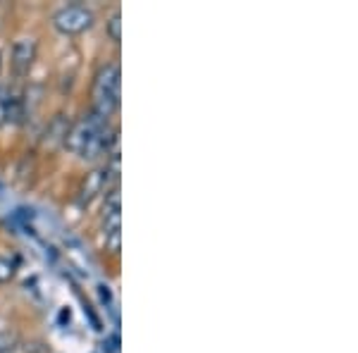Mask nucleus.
<instances>
[{"instance_id":"nucleus-1","label":"nucleus","mask_w":358,"mask_h":353,"mask_svg":"<svg viewBox=\"0 0 358 353\" xmlns=\"http://www.w3.org/2000/svg\"><path fill=\"white\" fill-rule=\"evenodd\" d=\"M120 106V67L110 62L96 74L94 82V113L108 120Z\"/></svg>"},{"instance_id":"nucleus-2","label":"nucleus","mask_w":358,"mask_h":353,"mask_svg":"<svg viewBox=\"0 0 358 353\" xmlns=\"http://www.w3.org/2000/svg\"><path fill=\"white\" fill-rule=\"evenodd\" d=\"M94 13L84 5H67L53 15V27L65 36H77V34H84L86 29L94 27Z\"/></svg>"},{"instance_id":"nucleus-3","label":"nucleus","mask_w":358,"mask_h":353,"mask_svg":"<svg viewBox=\"0 0 358 353\" xmlns=\"http://www.w3.org/2000/svg\"><path fill=\"white\" fill-rule=\"evenodd\" d=\"M103 127H108V120L98 117L94 110H91V113L84 115V117L79 120L77 124L69 127V131H67V136H65V146L72 150V153L82 155V150H84L86 143H89V138L94 136V134H98Z\"/></svg>"},{"instance_id":"nucleus-4","label":"nucleus","mask_w":358,"mask_h":353,"mask_svg":"<svg viewBox=\"0 0 358 353\" xmlns=\"http://www.w3.org/2000/svg\"><path fill=\"white\" fill-rule=\"evenodd\" d=\"M36 50H38V45L34 38H20V41H15L10 60H13V72L17 77H27L29 74L34 60H36Z\"/></svg>"},{"instance_id":"nucleus-5","label":"nucleus","mask_w":358,"mask_h":353,"mask_svg":"<svg viewBox=\"0 0 358 353\" xmlns=\"http://www.w3.org/2000/svg\"><path fill=\"white\" fill-rule=\"evenodd\" d=\"M106 187H108V167H98V170L89 172L86 179L82 182V187H79L77 203L82 208L89 206L98 194H103V189H106Z\"/></svg>"},{"instance_id":"nucleus-6","label":"nucleus","mask_w":358,"mask_h":353,"mask_svg":"<svg viewBox=\"0 0 358 353\" xmlns=\"http://www.w3.org/2000/svg\"><path fill=\"white\" fill-rule=\"evenodd\" d=\"M67 131H69V124H67L65 115H55L53 122H50L48 129H45V146L55 148V146H60V143H65Z\"/></svg>"},{"instance_id":"nucleus-7","label":"nucleus","mask_w":358,"mask_h":353,"mask_svg":"<svg viewBox=\"0 0 358 353\" xmlns=\"http://www.w3.org/2000/svg\"><path fill=\"white\" fill-rule=\"evenodd\" d=\"M108 36H110L115 43L122 41V17H120V13H113V17L108 20Z\"/></svg>"},{"instance_id":"nucleus-8","label":"nucleus","mask_w":358,"mask_h":353,"mask_svg":"<svg viewBox=\"0 0 358 353\" xmlns=\"http://www.w3.org/2000/svg\"><path fill=\"white\" fill-rule=\"evenodd\" d=\"M15 277V263H10L8 258H0V284L10 282Z\"/></svg>"},{"instance_id":"nucleus-9","label":"nucleus","mask_w":358,"mask_h":353,"mask_svg":"<svg viewBox=\"0 0 358 353\" xmlns=\"http://www.w3.org/2000/svg\"><path fill=\"white\" fill-rule=\"evenodd\" d=\"M8 96H10V91L5 89L3 84H0V127L5 124V110H8Z\"/></svg>"},{"instance_id":"nucleus-10","label":"nucleus","mask_w":358,"mask_h":353,"mask_svg":"<svg viewBox=\"0 0 358 353\" xmlns=\"http://www.w3.org/2000/svg\"><path fill=\"white\" fill-rule=\"evenodd\" d=\"M98 296H101V303L103 305H110L113 303V291H110V287H108V284L98 287Z\"/></svg>"},{"instance_id":"nucleus-11","label":"nucleus","mask_w":358,"mask_h":353,"mask_svg":"<svg viewBox=\"0 0 358 353\" xmlns=\"http://www.w3.org/2000/svg\"><path fill=\"white\" fill-rule=\"evenodd\" d=\"M15 346V337L13 334H0V353H8Z\"/></svg>"},{"instance_id":"nucleus-12","label":"nucleus","mask_w":358,"mask_h":353,"mask_svg":"<svg viewBox=\"0 0 358 353\" xmlns=\"http://www.w3.org/2000/svg\"><path fill=\"white\" fill-rule=\"evenodd\" d=\"M106 244H108V248H110L113 253H117L120 251V231H117V234H108Z\"/></svg>"},{"instance_id":"nucleus-13","label":"nucleus","mask_w":358,"mask_h":353,"mask_svg":"<svg viewBox=\"0 0 358 353\" xmlns=\"http://www.w3.org/2000/svg\"><path fill=\"white\" fill-rule=\"evenodd\" d=\"M0 69H3V55H0Z\"/></svg>"}]
</instances>
